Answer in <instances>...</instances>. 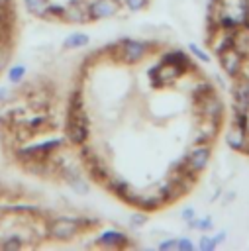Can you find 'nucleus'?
Returning <instances> with one entry per match:
<instances>
[{"label": "nucleus", "mask_w": 249, "mask_h": 251, "mask_svg": "<svg viewBox=\"0 0 249 251\" xmlns=\"http://www.w3.org/2000/svg\"><path fill=\"white\" fill-rule=\"evenodd\" d=\"M65 135L73 145H82L88 137V120L84 116V110L80 106V96L75 92L73 102L69 106V116H67V126H65Z\"/></svg>", "instance_id": "1"}, {"label": "nucleus", "mask_w": 249, "mask_h": 251, "mask_svg": "<svg viewBox=\"0 0 249 251\" xmlns=\"http://www.w3.org/2000/svg\"><path fill=\"white\" fill-rule=\"evenodd\" d=\"M82 227V222L80 218H55L47 224V233L51 239H57V241H69L73 239Z\"/></svg>", "instance_id": "2"}, {"label": "nucleus", "mask_w": 249, "mask_h": 251, "mask_svg": "<svg viewBox=\"0 0 249 251\" xmlns=\"http://www.w3.org/2000/svg\"><path fill=\"white\" fill-rule=\"evenodd\" d=\"M210 157H212V143H194L188 149V153L182 157V163L192 175L198 176L208 167Z\"/></svg>", "instance_id": "3"}, {"label": "nucleus", "mask_w": 249, "mask_h": 251, "mask_svg": "<svg viewBox=\"0 0 249 251\" xmlns=\"http://www.w3.org/2000/svg\"><path fill=\"white\" fill-rule=\"evenodd\" d=\"M194 110L198 114V118H208V120H224V114H225V108H224V102L222 98L214 92L202 96V98H196L194 100Z\"/></svg>", "instance_id": "4"}, {"label": "nucleus", "mask_w": 249, "mask_h": 251, "mask_svg": "<svg viewBox=\"0 0 249 251\" xmlns=\"http://www.w3.org/2000/svg\"><path fill=\"white\" fill-rule=\"evenodd\" d=\"M218 59H220L222 71H224L229 78H235V76L241 75L243 69H245V57H243L235 47L224 49L222 53H218Z\"/></svg>", "instance_id": "5"}, {"label": "nucleus", "mask_w": 249, "mask_h": 251, "mask_svg": "<svg viewBox=\"0 0 249 251\" xmlns=\"http://www.w3.org/2000/svg\"><path fill=\"white\" fill-rule=\"evenodd\" d=\"M182 75H184V71L180 67L171 65V63H163V61L149 69V78L153 80L155 86H169L176 78H180Z\"/></svg>", "instance_id": "6"}, {"label": "nucleus", "mask_w": 249, "mask_h": 251, "mask_svg": "<svg viewBox=\"0 0 249 251\" xmlns=\"http://www.w3.org/2000/svg\"><path fill=\"white\" fill-rule=\"evenodd\" d=\"M231 80H233V88H231L233 110L235 112H249V75L243 69V73Z\"/></svg>", "instance_id": "7"}, {"label": "nucleus", "mask_w": 249, "mask_h": 251, "mask_svg": "<svg viewBox=\"0 0 249 251\" xmlns=\"http://www.w3.org/2000/svg\"><path fill=\"white\" fill-rule=\"evenodd\" d=\"M147 43L145 41H139V39H124L118 47V53H120V59L127 65H135L139 63L145 55H147Z\"/></svg>", "instance_id": "8"}, {"label": "nucleus", "mask_w": 249, "mask_h": 251, "mask_svg": "<svg viewBox=\"0 0 249 251\" xmlns=\"http://www.w3.org/2000/svg\"><path fill=\"white\" fill-rule=\"evenodd\" d=\"M122 0H92L88 4L90 20H106L120 12Z\"/></svg>", "instance_id": "9"}, {"label": "nucleus", "mask_w": 249, "mask_h": 251, "mask_svg": "<svg viewBox=\"0 0 249 251\" xmlns=\"http://www.w3.org/2000/svg\"><path fill=\"white\" fill-rule=\"evenodd\" d=\"M225 145L235 153H245L247 149V129L239 127L237 124H229L225 131Z\"/></svg>", "instance_id": "10"}, {"label": "nucleus", "mask_w": 249, "mask_h": 251, "mask_svg": "<svg viewBox=\"0 0 249 251\" xmlns=\"http://www.w3.org/2000/svg\"><path fill=\"white\" fill-rule=\"evenodd\" d=\"M94 243L102 245V247H125L127 245V235L120 229H106L96 237Z\"/></svg>", "instance_id": "11"}, {"label": "nucleus", "mask_w": 249, "mask_h": 251, "mask_svg": "<svg viewBox=\"0 0 249 251\" xmlns=\"http://www.w3.org/2000/svg\"><path fill=\"white\" fill-rule=\"evenodd\" d=\"M161 61L163 63H171V65H176V67H180L184 73H188L190 69H194V65H192V59L184 53V51H180V49H174V51H169V53H165L163 57H161Z\"/></svg>", "instance_id": "12"}, {"label": "nucleus", "mask_w": 249, "mask_h": 251, "mask_svg": "<svg viewBox=\"0 0 249 251\" xmlns=\"http://www.w3.org/2000/svg\"><path fill=\"white\" fill-rule=\"evenodd\" d=\"M63 20H67L71 24H84L90 20V14H88V8H80V6H76V2H73L69 8H65Z\"/></svg>", "instance_id": "13"}, {"label": "nucleus", "mask_w": 249, "mask_h": 251, "mask_svg": "<svg viewBox=\"0 0 249 251\" xmlns=\"http://www.w3.org/2000/svg\"><path fill=\"white\" fill-rule=\"evenodd\" d=\"M24 126L29 129V133H39V131H43V129L49 127V118L43 116V114H35L29 120H25Z\"/></svg>", "instance_id": "14"}, {"label": "nucleus", "mask_w": 249, "mask_h": 251, "mask_svg": "<svg viewBox=\"0 0 249 251\" xmlns=\"http://www.w3.org/2000/svg\"><path fill=\"white\" fill-rule=\"evenodd\" d=\"M88 43H90V37H88L86 33L75 31V33H71V35L63 41V47H65V49H78V47H86Z\"/></svg>", "instance_id": "15"}, {"label": "nucleus", "mask_w": 249, "mask_h": 251, "mask_svg": "<svg viewBox=\"0 0 249 251\" xmlns=\"http://www.w3.org/2000/svg\"><path fill=\"white\" fill-rule=\"evenodd\" d=\"M49 4H51L49 0H24L25 10H27L29 14H33V16H39V18H43V16H45V12H47Z\"/></svg>", "instance_id": "16"}, {"label": "nucleus", "mask_w": 249, "mask_h": 251, "mask_svg": "<svg viewBox=\"0 0 249 251\" xmlns=\"http://www.w3.org/2000/svg\"><path fill=\"white\" fill-rule=\"evenodd\" d=\"M188 227H192V229H200V231H210L212 227H214V220L210 218V216H204V218H194V220H190L188 222Z\"/></svg>", "instance_id": "17"}, {"label": "nucleus", "mask_w": 249, "mask_h": 251, "mask_svg": "<svg viewBox=\"0 0 249 251\" xmlns=\"http://www.w3.org/2000/svg\"><path fill=\"white\" fill-rule=\"evenodd\" d=\"M25 67L24 65H14V67H10V71H8V80L10 82H22L24 80V76H25Z\"/></svg>", "instance_id": "18"}, {"label": "nucleus", "mask_w": 249, "mask_h": 251, "mask_svg": "<svg viewBox=\"0 0 249 251\" xmlns=\"http://www.w3.org/2000/svg\"><path fill=\"white\" fill-rule=\"evenodd\" d=\"M0 245H2L4 249H22V247H24V239H22V235L12 233V235H8L6 239H2Z\"/></svg>", "instance_id": "19"}, {"label": "nucleus", "mask_w": 249, "mask_h": 251, "mask_svg": "<svg viewBox=\"0 0 249 251\" xmlns=\"http://www.w3.org/2000/svg\"><path fill=\"white\" fill-rule=\"evenodd\" d=\"M188 51H190L200 63H210V53H206L200 45H196V43H188Z\"/></svg>", "instance_id": "20"}, {"label": "nucleus", "mask_w": 249, "mask_h": 251, "mask_svg": "<svg viewBox=\"0 0 249 251\" xmlns=\"http://www.w3.org/2000/svg\"><path fill=\"white\" fill-rule=\"evenodd\" d=\"M216 247H218V245H216L214 237H210V235H202L200 241H198V249H200V251H214Z\"/></svg>", "instance_id": "21"}, {"label": "nucleus", "mask_w": 249, "mask_h": 251, "mask_svg": "<svg viewBox=\"0 0 249 251\" xmlns=\"http://www.w3.org/2000/svg\"><path fill=\"white\" fill-rule=\"evenodd\" d=\"M8 61H10V47H8V41H0V71L6 67Z\"/></svg>", "instance_id": "22"}, {"label": "nucleus", "mask_w": 249, "mask_h": 251, "mask_svg": "<svg viewBox=\"0 0 249 251\" xmlns=\"http://www.w3.org/2000/svg\"><path fill=\"white\" fill-rule=\"evenodd\" d=\"M124 4L127 6V10L139 12V10H143V8L149 4V0H124Z\"/></svg>", "instance_id": "23"}, {"label": "nucleus", "mask_w": 249, "mask_h": 251, "mask_svg": "<svg viewBox=\"0 0 249 251\" xmlns=\"http://www.w3.org/2000/svg\"><path fill=\"white\" fill-rule=\"evenodd\" d=\"M176 249L178 251H192L194 249V243L188 237H178L176 239Z\"/></svg>", "instance_id": "24"}, {"label": "nucleus", "mask_w": 249, "mask_h": 251, "mask_svg": "<svg viewBox=\"0 0 249 251\" xmlns=\"http://www.w3.org/2000/svg\"><path fill=\"white\" fill-rule=\"evenodd\" d=\"M180 218H182V220L188 224L190 220H194V218H196V210H194L192 206H184V208L180 210Z\"/></svg>", "instance_id": "25"}, {"label": "nucleus", "mask_w": 249, "mask_h": 251, "mask_svg": "<svg viewBox=\"0 0 249 251\" xmlns=\"http://www.w3.org/2000/svg\"><path fill=\"white\" fill-rule=\"evenodd\" d=\"M145 222H147V214H133L129 224H131L133 227H139V226H143Z\"/></svg>", "instance_id": "26"}, {"label": "nucleus", "mask_w": 249, "mask_h": 251, "mask_svg": "<svg viewBox=\"0 0 249 251\" xmlns=\"http://www.w3.org/2000/svg\"><path fill=\"white\" fill-rule=\"evenodd\" d=\"M159 249H161V251H171V249H176V239L169 237V239L161 241V243H159Z\"/></svg>", "instance_id": "27"}, {"label": "nucleus", "mask_w": 249, "mask_h": 251, "mask_svg": "<svg viewBox=\"0 0 249 251\" xmlns=\"http://www.w3.org/2000/svg\"><path fill=\"white\" fill-rule=\"evenodd\" d=\"M12 98V90L6 88V86H0V102H6Z\"/></svg>", "instance_id": "28"}, {"label": "nucleus", "mask_w": 249, "mask_h": 251, "mask_svg": "<svg viewBox=\"0 0 249 251\" xmlns=\"http://www.w3.org/2000/svg\"><path fill=\"white\" fill-rule=\"evenodd\" d=\"M225 237H227V233H225V231H218V233L214 235V241H216V245H222V243L225 241Z\"/></svg>", "instance_id": "29"}, {"label": "nucleus", "mask_w": 249, "mask_h": 251, "mask_svg": "<svg viewBox=\"0 0 249 251\" xmlns=\"http://www.w3.org/2000/svg\"><path fill=\"white\" fill-rule=\"evenodd\" d=\"M245 155H249V131H247V149H245Z\"/></svg>", "instance_id": "30"}]
</instances>
